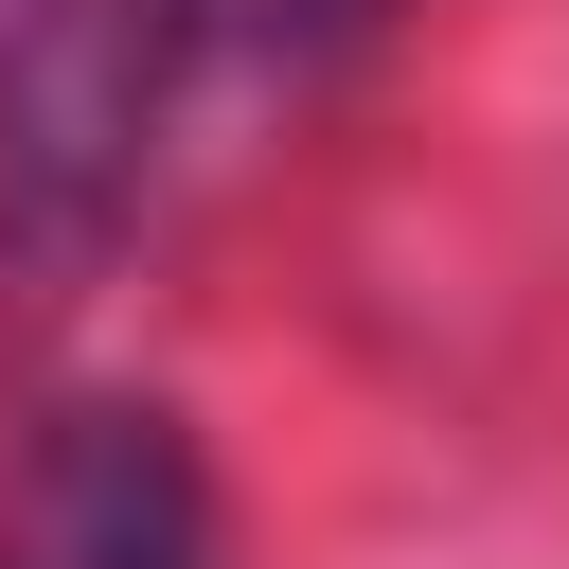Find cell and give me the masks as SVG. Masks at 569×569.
Listing matches in <instances>:
<instances>
[{
    "label": "cell",
    "mask_w": 569,
    "mask_h": 569,
    "mask_svg": "<svg viewBox=\"0 0 569 569\" xmlns=\"http://www.w3.org/2000/svg\"><path fill=\"white\" fill-rule=\"evenodd\" d=\"M178 71H196L178 0H36L0 36V267L18 284H71L142 213Z\"/></svg>",
    "instance_id": "obj_1"
},
{
    "label": "cell",
    "mask_w": 569,
    "mask_h": 569,
    "mask_svg": "<svg viewBox=\"0 0 569 569\" xmlns=\"http://www.w3.org/2000/svg\"><path fill=\"white\" fill-rule=\"evenodd\" d=\"M391 0H178V36L213 53V71H320V53H356Z\"/></svg>",
    "instance_id": "obj_3"
},
{
    "label": "cell",
    "mask_w": 569,
    "mask_h": 569,
    "mask_svg": "<svg viewBox=\"0 0 569 569\" xmlns=\"http://www.w3.org/2000/svg\"><path fill=\"white\" fill-rule=\"evenodd\" d=\"M0 569H213V462L142 391H53L0 445Z\"/></svg>",
    "instance_id": "obj_2"
}]
</instances>
